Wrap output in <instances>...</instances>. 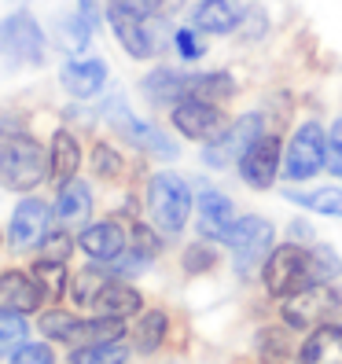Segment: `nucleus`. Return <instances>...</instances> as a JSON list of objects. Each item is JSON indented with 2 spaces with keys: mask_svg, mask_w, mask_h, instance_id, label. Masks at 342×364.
<instances>
[{
  "mask_svg": "<svg viewBox=\"0 0 342 364\" xmlns=\"http://www.w3.org/2000/svg\"><path fill=\"white\" fill-rule=\"evenodd\" d=\"M81 250L89 254L92 262L114 265L125 250H129V235H125L122 221H96L81 232Z\"/></svg>",
  "mask_w": 342,
  "mask_h": 364,
  "instance_id": "13",
  "label": "nucleus"
},
{
  "mask_svg": "<svg viewBox=\"0 0 342 364\" xmlns=\"http://www.w3.org/2000/svg\"><path fill=\"white\" fill-rule=\"evenodd\" d=\"M166 331H169V320H166L162 309L144 313L140 324H137V350L140 353H155L162 342H166Z\"/></svg>",
  "mask_w": 342,
  "mask_h": 364,
  "instance_id": "27",
  "label": "nucleus"
},
{
  "mask_svg": "<svg viewBox=\"0 0 342 364\" xmlns=\"http://www.w3.org/2000/svg\"><path fill=\"white\" fill-rule=\"evenodd\" d=\"M103 81H107V67L100 59H74L63 67V89H67L70 96L78 100H89L103 89Z\"/></svg>",
  "mask_w": 342,
  "mask_h": 364,
  "instance_id": "18",
  "label": "nucleus"
},
{
  "mask_svg": "<svg viewBox=\"0 0 342 364\" xmlns=\"http://www.w3.org/2000/svg\"><path fill=\"white\" fill-rule=\"evenodd\" d=\"M173 125L188 140H203V144H210L213 136H221L228 129L221 107L210 103V100H196V96L173 103Z\"/></svg>",
  "mask_w": 342,
  "mask_h": 364,
  "instance_id": "8",
  "label": "nucleus"
},
{
  "mask_svg": "<svg viewBox=\"0 0 342 364\" xmlns=\"http://www.w3.org/2000/svg\"><path fill=\"white\" fill-rule=\"evenodd\" d=\"M41 254H45L48 262H67V254H70V235H67V228H59V232L45 235V243H41Z\"/></svg>",
  "mask_w": 342,
  "mask_h": 364,
  "instance_id": "36",
  "label": "nucleus"
},
{
  "mask_svg": "<svg viewBox=\"0 0 342 364\" xmlns=\"http://www.w3.org/2000/svg\"><path fill=\"white\" fill-rule=\"evenodd\" d=\"M313 269H316V284H331L342 276V258L335 247H316L313 250Z\"/></svg>",
  "mask_w": 342,
  "mask_h": 364,
  "instance_id": "32",
  "label": "nucleus"
},
{
  "mask_svg": "<svg viewBox=\"0 0 342 364\" xmlns=\"http://www.w3.org/2000/svg\"><path fill=\"white\" fill-rule=\"evenodd\" d=\"M78 166H81V147H78V140H74V136H70L67 129H59V133L52 136L48 177H52L55 184H67V181H74Z\"/></svg>",
  "mask_w": 342,
  "mask_h": 364,
  "instance_id": "21",
  "label": "nucleus"
},
{
  "mask_svg": "<svg viewBox=\"0 0 342 364\" xmlns=\"http://www.w3.org/2000/svg\"><path fill=\"white\" fill-rule=\"evenodd\" d=\"M184 272H191V276H199V272H210L213 265H218V254H213V247H206V243H191L188 250H184Z\"/></svg>",
  "mask_w": 342,
  "mask_h": 364,
  "instance_id": "33",
  "label": "nucleus"
},
{
  "mask_svg": "<svg viewBox=\"0 0 342 364\" xmlns=\"http://www.w3.org/2000/svg\"><path fill=\"white\" fill-rule=\"evenodd\" d=\"M107 118L114 122V129L129 140L133 147H140V151L147 155H155V159H177V144L162 136L155 125H147V122H137L129 111H125L122 103H111V111H107Z\"/></svg>",
  "mask_w": 342,
  "mask_h": 364,
  "instance_id": "9",
  "label": "nucleus"
},
{
  "mask_svg": "<svg viewBox=\"0 0 342 364\" xmlns=\"http://www.w3.org/2000/svg\"><path fill=\"white\" fill-rule=\"evenodd\" d=\"M78 4H81V11H78V15H81L85 23H89V26L96 30V26H100V11H96V0H78Z\"/></svg>",
  "mask_w": 342,
  "mask_h": 364,
  "instance_id": "41",
  "label": "nucleus"
},
{
  "mask_svg": "<svg viewBox=\"0 0 342 364\" xmlns=\"http://www.w3.org/2000/svg\"><path fill=\"white\" fill-rule=\"evenodd\" d=\"M276 173H280V140L269 136V133H262L258 140L247 147V155L240 159V177H243L250 188L265 191V188H272Z\"/></svg>",
  "mask_w": 342,
  "mask_h": 364,
  "instance_id": "10",
  "label": "nucleus"
},
{
  "mask_svg": "<svg viewBox=\"0 0 342 364\" xmlns=\"http://www.w3.org/2000/svg\"><path fill=\"white\" fill-rule=\"evenodd\" d=\"M92 162H96V173H100V177H118V173H122V159H118L107 144H100L96 151H92Z\"/></svg>",
  "mask_w": 342,
  "mask_h": 364,
  "instance_id": "38",
  "label": "nucleus"
},
{
  "mask_svg": "<svg viewBox=\"0 0 342 364\" xmlns=\"http://www.w3.org/2000/svg\"><path fill=\"white\" fill-rule=\"evenodd\" d=\"M262 280H265V291L272 298H294V294L316 287L313 250L298 247V243L276 247L265 258V265H262Z\"/></svg>",
  "mask_w": 342,
  "mask_h": 364,
  "instance_id": "1",
  "label": "nucleus"
},
{
  "mask_svg": "<svg viewBox=\"0 0 342 364\" xmlns=\"http://www.w3.org/2000/svg\"><path fill=\"white\" fill-rule=\"evenodd\" d=\"M33 280L41 284V291L59 298L63 294V280H67V272H63V262H48V258H41L33 265Z\"/></svg>",
  "mask_w": 342,
  "mask_h": 364,
  "instance_id": "30",
  "label": "nucleus"
},
{
  "mask_svg": "<svg viewBox=\"0 0 342 364\" xmlns=\"http://www.w3.org/2000/svg\"><path fill=\"white\" fill-rule=\"evenodd\" d=\"M147 213L162 235H181L191 218V191L177 173H155L147 184Z\"/></svg>",
  "mask_w": 342,
  "mask_h": 364,
  "instance_id": "3",
  "label": "nucleus"
},
{
  "mask_svg": "<svg viewBox=\"0 0 342 364\" xmlns=\"http://www.w3.org/2000/svg\"><path fill=\"white\" fill-rule=\"evenodd\" d=\"M232 92H236V81H232L225 70H218V74H191V85H188V96L210 100V103H221Z\"/></svg>",
  "mask_w": 342,
  "mask_h": 364,
  "instance_id": "25",
  "label": "nucleus"
},
{
  "mask_svg": "<svg viewBox=\"0 0 342 364\" xmlns=\"http://www.w3.org/2000/svg\"><path fill=\"white\" fill-rule=\"evenodd\" d=\"M320 169H328V133L316 122H306V125H298L287 144L284 173L287 181H309Z\"/></svg>",
  "mask_w": 342,
  "mask_h": 364,
  "instance_id": "5",
  "label": "nucleus"
},
{
  "mask_svg": "<svg viewBox=\"0 0 342 364\" xmlns=\"http://www.w3.org/2000/svg\"><path fill=\"white\" fill-rule=\"evenodd\" d=\"M41 284L26 272H4L0 276V313H33L41 306Z\"/></svg>",
  "mask_w": 342,
  "mask_h": 364,
  "instance_id": "15",
  "label": "nucleus"
},
{
  "mask_svg": "<svg viewBox=\"0 0 342 364\" xmlns=\"http://www.w3.org/2000/svg\"><path fill=\"white\" fill-rule=\"evenodd\" d=\"M26 342V316L23 313H0V357L15 353Z\"/></svg>",
  "mask_w": 342,
  "mask_h": 364,
  "instance_id": "28",
  "label": "nucleus"
},
{
  "mask_svg": "<svg viewBox=\"0 0 342 364\" xmlns=\"http://www.w3.org/2000/svg\"><path fill=\"white\" fill-rule=\"evenodd\" d=\"M328 169L335 177H342V118L331 125V133H328Z\"/></svg>",
  "mask_w": 342,
  "mask_h": 364,
  "instance_id": "39",
  "label": "nucleus"
},
{
  "mask_svg": "<svg viewBox=\"0 0 342 364\" xmlns=\"http://www.w3.org/2000/svg\"><path fill=\"white\" fill-rule=\"evenodd\" d=\"M70 320H74V313L52 309V313H45V316H41V331H45L48 338H55V342H63V338H67V328H70Z\"/></svg>",
  "mask_w": 342,
  "mask_h": 364,
  "instance_id": "37",
  "label": "nucleus"
},
{
  "mask_svg": "<svg viewBox=\"0 0 342 364\" xmlns=\"http://www.w3.org/2000/svg\"><path fill=\"white\" fill-rule=\"evenodd\" d=\"M188 85H191V74H177V70L162 67L144 77V96L155 103H181L188 100Z\"/></svg>",
  "mask_w": 342,
  "mask_h": 364,
  "instance_id": "22",
  "label": "nucleus"
},
{
  "mask_svg": "<svg viewBox=\"0 0 342 364\" xmlns=\"http://www.w3.org/2000/svg\"><path fill=\"white\" fill-rule=\"evenodd\" d=\"M48 177V155L37 140L11 133L0 136V184L11 191H30Z\"/></svg>",
  "mask_w": 342,
  "mask_h": 364,
  "instance_id": "2",
  "label": "nucleus"
},
{
  "mask_svg": "<svg viewBox=\"0 0 342 364\" xmlns=\"http://www.w3.org/2000/svg\"><path fill=\"white\" fill-rule=\"evenodd\" d=\"M162 0H107V15L114 18H151Z\"/></svg>",
  "mask_w": 342,
  "mask_h": 364,
  "instance_id": "31",
  "label": "nucleus"
},
{
  "mask_svg": "<svg viewBox=\"0 0 342 364\" xmlns=\"http://www.w3.org/2000/svg\"><path fill=\"white\" fill-rule=\"evenodd\" d=\"M111 26L122 41V48L133 59H147L159 52V37L151 33V18H114L111 15Z\"/></svg>",
  "mask_w": 342,
  "mask_h": 364,
  "instance_id": "20",
  "label": "nucleus"
},
{
  "mask_svg": "<svg viewBox=\"0 0 342 364\" xmlns=\"http://www.w3.org/2000/svg\"><path fill=\"white\" fill-rule=\"evenodd\" d=\"M291 240H294V243H298V240L309 243V240H313V228H309L306 221H294V225H291Z\"/></svg>",
  "mask_w": 342,
  "mask_h": 364,
  "instance_id": "42",
  "label": "nucleus"
},
{
  "mask_svg": "<svg viewBox=\"0 0 342 364\" xmlns=\"http://www.w3.org/2000/svg\"><path fill=\"white\" fill-rule=\"evenodd\" d=\"M11 364H55V357L45 342H23V346L11 353Z\"/></svg>",
  "mask_w": 342,
  "mask_h": 364,
  "instance_id": "35",
  "label": "nucleus"
},
{
  "mask_svg": "<svg viewBox=\"0 0 342 364\" xmlns=\"http://www.w3.org/2000/svg\"><path fill=\"white\" fill-rule=\"evenodd\" d=\"M291 203H302L324 218H342V188H316V191H284Z\"/></svg>",
  "mask_w": 342,
  "mask_h": 364,
  "instance_id": "24",
  "label": "nucleus"
},
{
  "mask_svg": "<svg viewBox=\"0 0 342 364\" xmlns=\"http://www.w3.org/2000/svg\"><path fill=\"white\" fill-rule=\"evenodd\" d=\"M173 45H177V52H181L184 59H199V55H203V41H199L196 30H177V33H173Z\"/></svg>",
  "mask_w": 342,
  "mask_h": 364,
  "instance_id": "40",
  "label": "nucleus"
},
{
  "mask_svg": "<svg viewBox=\"0 0 342 364\" xmlns=\"http://www.w3.org/2000/svg\"><path fill=\"white\" fill-rule=\"evenodd\" d=\"M92 218V196L85 181H67L59 184V199H55V221L63 228H81Z\"/></svg>",
  "mask_w": 342,
  "mask_h": 364,
  "instance_id": "16",
  "label": "nucleus"
},
{
  "mask_svg": "<svg viewBox=\"0 0 342 364\" xmlns=\"http://www.w3.org/2000/svg\"><path fill=\"white\" fill-rule=\"evenodd\" d=\"M298 364H342V328L320 324L298 350Z\"/></svg>",
  "mask_w": 342,
  "mask_h": 364,
  "instance_id": "17",
  "label": "nucleus"
},
{
  "mask_svg": "<svg viewBox=\"0 0 342 364\" xmlns=\"http://www.w3.org/2000/svg\"><path fill=\"white\" fill-rule=\"evenodd\" d=\"M243 15H247L243 0H203L191 11V23L203 33H232L243 23Z\"/></svg>",
  "mask_w": 342,
  "mask_h": 364,
  "instance_id": "14",
  "label": "nucleus"
},
{
  "mask_svg": "<svg viewBox=\"0 0 342 364\" xmlns=\"http://www.w3.org/2000/svg\"><path fill=\"white\" fill-rule=\"evenodd\" d=\"M129 350L122 346V342H85L70 353V364H125Z\"/></svg>",
  "mask_w": 342,
  "mask_h": 364,
  "instance_id": "26",
  "label": "nucleus"
},
{
  "mask_svg": "<svg viewBox=\"0 0 342 364\" xmlns=\"http://www.w3.org/2000/svg\"><path fill=\"white\" fill-rule=\"evenodd\" d=\"M338 306V298L331 291V284H316L302 294H294L287 298V306H284V320L291 328H320L324 324V316Z\"/></svg>",
  "mask_w": 342,
  "mask_h": 364,
  "instance_id": "11",
  "label": "nucleus"
},
{
  "mask_svg": "<svg viewBox=\"0 0 342 364\" xmlns=\"http://www.w3.org/2000/svg\"><path fill=\"white\" fill-rule=\"evenodd\" d=\"M272 240L276 232L265 218H258V213H247V218H236L228 225V232L221 235V243L232 247V254H236V272L250 276L258 265H265V258L272 254Z\"/></svg>",
  "mask_w": 342,
  "mask_h": 364,
  "instance_id": "4",
  "label": "nucleus"
},
{
  "mask_svg": "<svg viewBox=\"0 0 342 364\" xmlns=\"http://www.w3.org/2000/svg\"><path fill=\"white\" fill-rule=\"evenodd\" d=\"M0 55L18 67H37L45 59V33L30 11H15L0 23Z\"/></svg>",
  "mask_w": 342,
  "mask_h": 364,
  "instance_id": "6",
  "label": "nucleus"
},
{
  "mask_svg": "<svg viewBox=\"0 0 342 364\" xmlns=\"http://www.w3.org/2000/svg\"><path fill=\"white\" fill-rule=\"evenodd\" d=\"M52 228V210L41 203V199H23L11 218V247L15 250H30V247H41L45 235Z\"/></svg>",
  "mask_w": 342,
  "mask_h": 364,
  "instance_id": "12",
  "label": "nucleus"
},
{
  "mask_svg": "<svg viewBox=\"0 0 342 364\" xmlns=\"http://www.w3.org/2000/svg\"><path fill=\"white\" fill-rule=\"evenodd\" d=\"M89 37H92V26L85 23L81 15H74V18L63 23V45H67L70 52H81L85 45H89Z\"/></svg>",
  "mask_w": 342,
  "mask_h": 364,
  "instance_id": "34",
  "label": "nucleus"
},
{
  "mask_svg": "<svg viewBox=\"0 0 342 364\" xmlns=\"http://www.w3.org/2000/svg\"><path fill=\"white\" fill-rule=\"evenodd\" d=\"M262 133H265L262 114H243L236 125H228L221 136H213V140L206 144L203 162L213 166V169H225V166H232V162H240V159L247 155V147L258 140Z\"/></svg>",
  "mask_w": 342,
  "mask_h": 364,
  "instance_id": "7",
  "label": "nucleus"
},
{
  "mask_svg": "<svg viewBox=\"0 0 342 364\" xmlns=\"http://www.w3.org/2000/svg\"><path fill=\"white\" fill-rule=\"evenodd\" d=\"M232 221H236V206L228 203V196H221V191H203L199 196V232L210 235L213 243H221V235L228 232Z\"/></svg>",
  "mask_w": 342,
  "mask_h": 364,
  "instance_id": "19",
  "label": "nucleus"
},
{
  "mask_svg": "<svg viewBox=\"0 0 342 364\" xmlns=\"http://www.w3.org/2000/svg\"><path fill=\"white\" fill-rule=\"evenodd\" d=\"M107 280H111V276L100 272V269H85V272H78V280H74V302H78V306H92V302H96V294L103 291Z\"/></svg>",
  "mask_w": 342,
  "mask_h": 364,
  "instance_id": "29",
  "label": "nucleus"
},
{
  "mask_svg": "<svg viewBox=\"0 0 342 364\" xmlns=\"http://www.w3.org/2000/svg\"><path fill=\"white\" fill-rule=\"evenodd\" d=\"M140 306H144V298H140L137 287L111 284V280L103 284V291L96 294V302H92V309H100L107 316H133V313H140Z\"/></svg>",
  "mask_w": 342,
  "mask_h": 364,
  "instance_id": "23",
  "label": "nucleus"
}]
</instances>
